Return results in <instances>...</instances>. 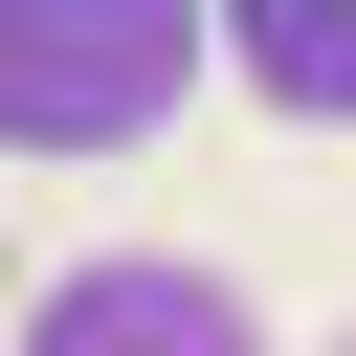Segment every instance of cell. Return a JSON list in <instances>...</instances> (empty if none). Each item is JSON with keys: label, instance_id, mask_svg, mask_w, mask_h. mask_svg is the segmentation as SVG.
I'll list each match as a JSON object with an SVG mask.
<instances>
[{"label": "cell", "instance_id": "obj_1", "mask_svg": "<svg viewBox=\"0 0 356 356\" xmlns=\"http://www.w3.org/2000/svg\"><path fill=\"white\" fill-rule=\"evenodd\" d=\"M200 44H222V0H0V134L22 156H134Z\"/></svg>", "mask_w": 356, "mask_h": 356}, {"label": "cell", "instance_id": "obj_2", "mask_svg": "<svg viewBox=\"0 0 356 356\" xmlns=\"http://www.w3.org/2000/svg\"><path fill=\"white\" fill-rule=\"evenodd\" d=\"M44 356H267V334H245V289H200V267H67V289H44Z\"/></svg>", "mask_w": 356, "mask_h": 356}, {"label": "cell", "instance_id": "obj_3", "mask_svg": "<svg viewBox=\"0 0 356 356\" xmlns=\"http://www.w3.org/2000/svg\"><path fill=\"white\" fill-rule=\"evenodd\" d=\"M222 67L289 134H356V0H222Z\"/></svg>", "mask_w": 356, "mask_h": 356}]
</instances>
